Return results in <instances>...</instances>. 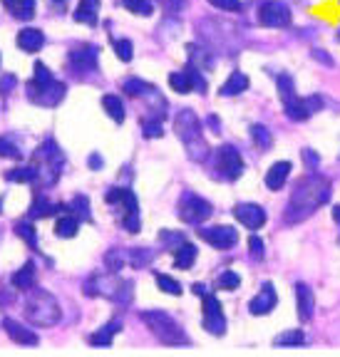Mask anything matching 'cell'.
I'll list each match as a JSON object with an SVG mask.
<instances>
[{
  "label": "cell",
  "mask_w": 340,
  "mask_h": 357,
  "mask_svg": "<svg viewBox=\"0 0 340 357\" xmlns=\"http://www.w3.org/2000/svg\"><path fill=\"white\" fill-rule=\"evenodd\" d=\"M330 201V181L320 174H311L306 181L296 186V191L290 194L288 206L283 211L286 226H296V223L311 218L320 206H325Z\"/></svg>",
  "instance_id": "6da1fadb"
},
{
  "label": "cell",
  "mask_w": 340,
  "mask_h": 357,
  "mask_svg": "<svg viewBox=\"0 0 340 357\" xmlns=\"http://www.w3.org/2000/svg\"><path fill=\"white\" fill-rule=\"evenodd\" d=\"M174 132H177L179 142L184 144V151L191 162H196V164L207 162L209 142H207V137H204V124L196 117L194 109L177 112V117H174Z\"/></svg>",
  "instance_id": "7a4b0ae2"
},
{
  "label": "cell",
  "mask_w": 340,
  "mask_h": 357,
  "mask_svg": "<svg viewBox=\"0 0 340 357\" xmlns=\"http://www.w3.org/2000/svg\"><path fill=\"white\" fill-rule=\"evenodd\" d=\"M25 95L33 105L38 107H57L67 95V84L60 82L57 77H52V73L43 62H35L33 65V77L25 84Z\"/></svg>",
  "instance_id": "3957f363"
},
{
  "label": "cell",
  "mask_w": 340,
  "mask_h": 357,
  "mask_svg": "<svg viewBox=\"0 0 340 357\" xmlns=\"http://www.w3.org/2000/svg\"><path fill=\"white\" fill-rule=\"evenodd\" d=\"M140 318H142V323L147 325V330H149V333L154 335L162 345H169V347L191 345L186 330L182 328V325H179L177 320L169 315V312H164V310H145Z\"/></svg>",
  "instance_id": "277c9868"
},
{
  "label": "cell",
  "mask_w": 340,
  "mask_h": 357,
  "mask_svg": "<svg viewBox=\"0 0 340 357\" xmlns=\"http://www.w3.org/2000/svg\"><path fill=\"white\" fill-rule=\"evenodd\" d=\"M25 318L33 325H40V328H52L62 318L60 303L55 301L52 293L43 288L30 290V296L25 298Z\"/></svg>",
  "instance_id": "5b68a950"
},
{
  "label": "cell",
  "mask_w": 340,
  "mask_h": 357,
  "mask_svg": "<svg viewBox=\"0 0 340 357\" xmlns=\"http://www.w3.org/2000/svg\"><path fill=\"white\" fill-rule=\"evenodd\" d=\"M33 167L38 172V181L45 186H55L60 178L62 169H65V154L57 146L55 139H45L43 144L35 149L33 154Z\"/></svg>",
  "instance_id": "8992f818"
},
{
  "label": "cell",
  "mask_w": 340,
  "mask_h": 357,
  "mask_svg": "<svg viewBox=\"0 0 340 357\" xmlns=\"http://www.w3.org/2000/svg\"><path fill=\"white\" fill-rule=\"evenodd\" d=\"M107 206L119 211V223L127 234H140L142 231V213H140V201L129 189L122 186H112L105 194Z\"/></svg>",
  "instance_id": "52a82bcc"
},
{
  "label": "cell",
  "mask_w": 340,
  "mask_h": 357,
  "mask_svg": "<svg viewBox=\"0 0 340 357\" xmlns=\"http://www.w3.org/2000/svg\"><path fill=\"white\" fill-rule=\"evenodd\" d=\"M84 296L89 298H97V296H105L114 303H122L127 305L132 301V283L129 280H119L117 273H110V275H89L84 280Z\"/></svg>",
  "instance_id": "ba28073f"
},
{
  "label": "cell",
  "mask_w": 340,
  "mask_h": 357,
  "mask_svg": "<svg viewBox=\"0 0 340 357\" xmlns=\"http://www.w3.org/2000/svg\"><path fill=\"white\" fill-rule=\"evenodd\" d=\"M212 172L216 178L221 181H236L241 178V174L246 172V164H244V156L241 151L236 149L234 144H221L216 151H214V159H212Z\"/></svg>",
  "instance_id": "9c48e42d"
},
{
  "label": "cell",
  "mask_w": 340,
  "mask_h": 357,
  "mask_svg": "<svg viewBox=\"0 0 340 357\" xmlns=\"http://www.w3.org/2000/svg\"><path fill=\"white\" fill-rule=\"evenodd\" d=\"M97 62H100V45L80 43L67 52V73L73 77H84V75L95 73Z\"/></svg>",
  "instance_id": "30bf717a"
},
{
  "label": "cell",
  "mask_w": 340,
  "mask_h": 357,
  "mask_svg": "<svg viewBox=\"0 0 340 357\" xmlns=\"http://www.w3.org/2000/svg\"><path fill=\"white\" fill-rule=\"evenodd\" d=\"M177 213H179V218L184 223H189V226H201L204 221L212 218L214 206L204 196L194 194V191H184V194L179 196Z\"/></svg>",
  "instance_id": "8fae6325"
},
{
  "label": "cell",
  "mask_w": 340,
  "mask_h": 357,
  "mask_svg": "<svg viewBox=\"0 0 340 357\" xmlns=\"http://www.w3.org/2000/svg\"><path fill=\"white\" fill-rule=\"evenodd\" d=\"M201 325L207 330L209 335L214 337H221L226 335V315H223V307H221V301L212 293L207 296H201Z\"/></svg>",
  "instance_id": "7c38bea8"
},
{
  "label": "cell",
  "mask_w": 340,
  "mask_h": 357,
  "mask_svg": "<svg viewBox=\"0 0 340 357\" xmlns=\"http://www.w3.org/2000/svg\"><path fill=\"white\" fill-rule=\"evenodd\" d=\"M256 17L263 28H271V30L290 28V22H293L290 8L286 6L283 0H263L256 10Z\"/></svg>",
  "instance_id": "4fadbf2b"
},
{
  "label": "cell",
  "mask_w": 340,
  "mask_h": 357,
  "mask_svg": "<svg viewBox=\"0 0 340 357\" xmlns=\"http://www.w3.org/2000/svg\"><path fill=\"white\" fill-rule=\"evenodd\" d=\"M325 107L323 97L318 95H311V97H290L288 102H283V112L286 117L290 119V122H308V119L316 114V112H320Z\"/></svg>",
  "instance_id": "5bb4252c"
},
{
  "label": "cell",
  "mask_w": 340,
  "mask_h": 357,
  "mask_svg": "<svg viewBox=\"0 0 340 357\" xmlns=\"http://www.w3.org/2000/svg\"><path fill=\"white\" fill-rule=\"evenodd\" d=\"M199 238L207 241L216 251H231L239 243V231L234 226H207V229H199Z\"/></svg>",
  "instance_id": "9a60e30c"
},
{
  "label": "cell",
  "mask_w": 340,
  "mask_h": 357,
  "mask_svg": "<svg viewBox=\"0 0 340 357\" xmlns=\"http://www.w3.org/2000/svg\"><path fill=\"white\" fill-rule=\"evenodd\" d=\"M234 218L241 223V226H246L249 231H258L266 226L268 213H266V208L258 206V204L244 201V204H236L234 206Z\"/></svg>",
  "instance_id": "2e32d148"
},
{
  "label": "cell",
  "mask_w": 340,
  "mask_h": 357,
  "mask_svg": "<svg viewBox=\"0 0 340 357\" xmlns=\"http://www.w3.org/2000/svg\"><path fill=\"white\" fill-rule=\"evenodd\" d=\"M276 305H279V293H276L274 283H263L261 288H258L256 296L249 301V312L251 315H256V318H263V315H268V312H274Z\"/></svg>",
  "instance_id": "e0dca14e"
},
{
  "label": "cell",
  "mask_w": 340,
  "mask_h": 357,
  "mask_svg": "<svg viewBox=\"0 0 340 357\" xmlns=\"http://www.w3.org/2000/svg\"><path fill=\"white\" fill-rule=\"evenodd\" d=\"M3 330H6L8 337H10L13 342H17V345L35 347V345H38V342H40L38 333H35V330H30L28 325H22L20 320L3 318Z\"/></svg>",
  "instance_id": "ac0fdd59"
},
{
  "label": "cell",
  "mask_w": 340,
  "mask_h": 357,
  "mask_svg": "<svg viewBox=\"0 0 340 357\" xmlns=\"http://www.w3.org/2000/svg\"><path fill=\"white\" fill-rule=\"evenodd\" d=\"M293 293H296V310L301 323H311L313 315H316V296H313L311 285L296 283L293 285Z\"/></svg>",
  "instance_id": "d6986e66"
},
{
  "label": "cell",
  "mask_w": 340,
  "mask_h": 357,
  "mask_svg": "<svg viewBox=\"0 0 340 357\" xmlns=\"http://www.w3.org/2000/svg\"><path fill=\"white\" fill-rule=\"evenodd\" d=\"M290 172H293V164L288 162V159H281V162H276L274 167L266 172V189L268 191H281L286 186V181H288Z\"/></svg>",
  "instance_id": "ffe728a7"
},
{
  "label": "cell",
  "mask_w": 340,
  "mask_h": 357,
  "mask_svg": "<svg viewBox=\"0 0 340 357\" xmlns=\"http://www.w3.org/2000/svg\"><path fill=\"white\" fill-rule=\"evenodd\" d=\"M15 43L22 52L35 55V52H40L45 47V35H43V30H38V28H22L20 33H17Z\"/></svg>",
  "instance_id": "44dd1931"
},
{
  "label": "cell",
  "mask_w": 340,
  "mask_h": 357,
  "mask_svg": "<svg viewBox=\"0 0 340 357\" xmlns=\"http://www.w3.org/2000/svg\"><path fill=\"white\" fill-rule=\"evenodd\" d=\"M119 333H122V320H119V318H112L110 323L105 325V328H100L97 333L89 335L87 342L92 347H110L112 340H114V337H117Z\"/></svg>",
  "instance_id": "7402d4cb"
},
{
  "label": "cell",
  "mask_w": 340,
  "mask_h": 357,
  "mask_svg": "<svg viewBox=\"0 0 340 357\" xmlns=\"http://www.w3.org/2000/svg\"><path fill=\"white\" fill-rule=\"evenodd\" d=\"M249 84H251L249 75L241 73V70H236V73H231L229 77H226V82L219 87V95L221 97H239L249 89Z\"/></svg>",
  "instance_id": "603a6c76"
},
{
  "label": "cell",
  "mask_w": 340,
  "mask_h": 357,
  "mask_svg": "<svg viewBox=\"0 0 340 357\" xmlns=\"http://www.w3.org/2000/svg\"><path fill=\"white\" fill-rule=\"evenodd\" d=\"M62 211H67V206H55V204H52V201H47L45 196H35L33 204H30V208H28V218L40 221V218H50V216L62 213Z\"/></svg>",
  "instance_id": "cb8c5ba5"
},
{
  "label": "cell",
  "mask_w": 340,
  "mask_h": 357,
  "mask_svg": "<svg viewBox=\"0 0 340 357\" xmlns=\"http://www.w3.org/2000/svg\"><path fill=\"white\" fill-rule=\"evenodd\" d=\"M102 0H80V6L75 8L73 20L80 25H97V10H100Z\"/></svg>",
  "instance_id": "d4e9b609"
},
{
  "label": "cell",
  "mask_w": 340,
  "mask_h": 357,
  "mask_svg": "<svg viewBox=\"0 0 340 357\" xmlns=\"http://www.w3.org/2000/svg\"><path fill=\"white\" fill-rule=\"evenodd\" d=\"M80 231V218L75 216V213L70 211H62L60 216H57L55 221V236H60V238H75Z\"/></svg>",
  "instance_id": "484cf974"
},
{
  "label": "cell",
  "mask_w": 340,
  "mask_h": 357,
  "mask_svg": "<svg viewBox=\"0 0 340 357\" xmlns=\"http://www.w3.org/2000/svg\"><path fill=\"white\" fill-rule=\"evenodd\" d=\"M100 102H102V109L110 114L112 122H114V124L124 122V117H127V107H124L122 97H119V95H105Z\"/></svg>",
  "instance_id": "4316f807"
},
{
  "label": "cell",
  "mask_w": 340,
  "mask_h": 357,
  "mask_svg": "<svg viewBox=\"0 0 340 357\" xmlns=\"http://www.w3.org/2000/svg\"><path fill=\"white\" fill-rule=\"evenodd\" d=\"M196 256H199L196 245L189 243V241H184V243L174 251V268H179V271H189V268L196 263Z\"/></svg>",
  "instance_id": "83f0119b"
},
{
  "label": "cell",
  "mask_w": 340,
  "mask_h": 357,
  "mask_svg": "<svg viewBox=\"0 0 340 357\" xmlns=\"http://www.w3.org/2000/svg\"><path fill=\"white\" fill-rule=\"evenodd\" d=\"M0 3L15 20H30L35 15V0H0Z\"/></svg>",
  "instance_id": "f1b7e54d"
},
{
  "label": "cell",
  "mask_w": 340,
  "mask_h": 357,
  "mask_svg": "<svg viewBox=\"0 0 340 357\" xmlns=\"http://www.w3.org/2000/svg\"><path fill=\"white\" fill-rule=\"evenodd\" d=\"M35 280H38V273H35V263L28 261L20 271H15L13 275V285L20 290H33L35 288Z\"/></svg>",
  "instance_id": "f546056e"
},
{
  "label": "cell",
  "mask_w": 340,
  "mask_h": 357,
  "mask_svg": "<svg viewBox=\"0 0 340 357\" xmlns=\"http://www.w3.org/2000/svg\"><path fill=\"white\" fill-rule=\"evenodd\" d=\"M249 134H251V142L258 151H268L274 146V134H271V129H268L266 124H253V127L249 129Z\"/></svg>",
  "instance_id": "4dcf8cb0"
},
{
  "label": "cell",
  "mask_w": 340,
  "mask_h": 357,
  "mask_svg": "<svg viewBox=\"0 0 340 357\" xmlns=\"http://www.w3.org/2000/svg\"><path fill=\"white\" fill-rule=\"evenodd\" d=\"M13 231H15L17 238L25 241V245H28V248L38 251V231H35V226H33V218L17 221V223H15V229H13Z\"/></svg>",
  "instance_id": "1f68e13d"
},
{
  "label": "cell",
  "mask_w": 340,
  "mask_h": 357,
  "mask_svg": "<svg viewBox=\"0 0 340 357\" xmlns=\"http://www.w3.org/2000/svg\"><path fill=\"white\" fill-rule=\"evenodd\" d=\"M6 181H13V184H33V181H38V172H35V167L30 164V167H15V169H8L6 172Z\"/></svg>",
  "instance_id": "d6a6232c"
},
{
  "label": "cell",
  "mask_w": 340,
  "mask_h": 357,
  "mask_svg": "<svg viewBox=\"0 0 340 357\" xmlns=\"http://www.w3.org/2000/svg\"><path fill=\"white\" fill-rule=\"evenodd\" d=\"M276 347H301L306 345V333L303 330H286L274 340Z\"/></svg>",
  "instance_id": "836d02e7"
},
{
  "label": "cell",
  "mask_w": 340,
  "mask_h": 357,
  "mask_svg": "<svg viewBox=\"0 0 340 357\" xmlns=\"http://www.w3.org/2000/svg\"><path fill=\"white\" fill-rule=\"evenodd\" d=\"M151 89V84L147 82V79H142V77H127V79H122V92L127 97H142V95H147Z\"/></svg>",
  "instance_id": "e575fe53"
},
{
  "label": "cell",
  "mask_w": 340,
  "mask_h": 357,
  "mask_svg": "<svg viewBox=\"0 0 340 357\" xmlns=\"http://www.w3.org/2000/svg\"><path fill=\"white\" fill-rule=\"evenodd\" d=\"M127 261L132 268H147L154 261V251H151V248H129Z\"/></svg>",
  "instance_id": "d590c367"
},
{
  "label": "cell",
  "mask_w": 340,
  "mask_h": 357,
  "mask_svg": "<svg viewBox=\"0 0 340 357\" xmlns=\"http://www.w3.org/2000/svg\"><path fill=\"white\" fill-rule=\"evenodd\" d=\"M67 211L75 213L80 221H89V218H92V208H89L87 196H75V199L67 204Z\"/></svg>",
  "instance_id": "8d00e7d4"
},
{
  "label": "cell",
  "mask_w": 340,
  "mask_h": 357,
  "mask_svg": "<svg viewBox=\"0 0 340 357\" xmlns=\"http://www.w3.org/2000/svg\"><path fill=\"white\" fill-rule=\"evenodd\" d=\"M127 263V251H119V248H112L105 253V268L107 273H119Z\"/></svg>",
  "instance_id": "74e56055"
},
{
  "label": "cell",
  "mask_w": 340,
  "mask_h": 357,
  "mask_svg": "<svg viewBox=\"0 0 340 357\" xmlns=\"http://www.w3.org/2000/svg\"><path fill=\"white\" fill-rule=\"evenodd\" d=\"M122 8L140 17H149L154 13V0H122Z\"/></svg>",
  "instance_id": "f35d334b"
},
{
  "label": "cell",
  "mask_w": 340,
  "mask_h": 357,
  "mask_svg": "<svg viewBox=\"0 0 340 357\" xmlns=\"http://www.w3.org/2000/svg\"><path fill=\"white\" fill-rule=\"evenodd\" d=\"M164 119L159 117H145L142 119V134H145L147 139H159V137H164Z\"/></svg>",
  "instance_id": "ab89813d"
},
{
  "label": "cell",
  "mask_w": 340,
  "mask_h": 357,
  "mask_svg": "<svg viewBox=\"0 0 340 357\" xmlns=\"http://www.w3.org/2000/svg\"><path fill=\"white\" fill-rule=\"evenodd\" d=\"M276 89H279L281 102H288L290 97H296V84H293V77L288 73H281L276 77Z\"/></svg>",
  "instance_id": "60d3db41"
},
{
  "label": "cell",
  "mask_w": 340,
  "mask_h": 357,
  "mask_svg": "<svg viewBox=\"0 0 340 357\" xmlns=\"http://www.w3.org/2000/svg\"><path fill=\"white\" fill-rule=\"evenodd\" d=\"M154 280H156V288L162 290V293H169V296H182V293H184L182 283L174 280L172 275H167V273H156Z\"/></svg>",
  "instance_id": "b9f144b4"
},
{
  "label": "cell",
  "mask_w": 340,
  "mask_h": 357,
  "mask_svg": "<svg viewBox=\"0 0 340 357\" xmlns=\"http://www.w3.org/2000/svg\"><path fill=\"white\" fill-rule=\"evenodd\" d=\"M169 87H172L177 95H189L191 89H194V87H191L189 75H186L184 70H182V73H172V75H169Z\"/></svg>",
  "instance_id": "7bdbcfd3"
},
{
  "label": "cell",
  "mask_w": 340,
  "mask_h": 357,
  "mask_svg": "<svg viewBox=\"0 0 340 357\" xmlns=\"http://www.w3.org/2000/svg\"><path fill=\"white\" fill-rule=\"evenodd\" d=\"M184 73L189 75V79H191V87L196 89V92H201V95H204V92H207V77H204V75H201V67H196V65H186L184 67Z\"/></svg>",
  "instance_id": "ee69618b"
},
{
  "label": "cell",
  "mask_w": 340,
  "mask_h": 357,
  "mask_svg": "<svg viewBox=\"0 0 340 357\" xmlns=\"http://www.w3.org/2000/svg\"><path fill=\"white\" fill-rule=\"evenodd\" d=\"M112 50H114V55H117L122 62H132L134 47H132V43H129L127 38H117V40H114V43H112Z\"/></svg>",
  "instance_id": "f6af8a7d"
},
{
  "label": "cell",
  "mask_w": 340,
  "mask_h": 357,
  "mask_svg": "<svg viewBox=\"0 0 340 357\" xmlns=\"http://www.w3.org/2000/svg\"><path fill=\"white\" fill-rule=\"evenodd\" d=\"M159 241H162L164 248H169V251L174 253L179 248V245H182L186 241V236L179 234V231H162V234H159Z\"/></svg>",
  "instance_id": "bcb514c9"
},
{
  "label": "cell",
  "mask_w": 340,
  "mask_h": 357,
  "mask_svg": "<svg viewBox=\"0 0 340 357\" xmlns=\"http://www.w3.org/2000/svg\"><path fill=\"white\" fill-rule=\"evenodd\" d=\"M216 285L221 290H236L241 285V275L236 271H223V273H219Z\"/></svg>",
  "instance_id": "7dc6e473"
},
{
  "label": "cell",
  "mask_w": 340,
  "mask_h": 357,
  "mask_svg": "<svg viewBox=\"0 0 340 357\" xmlns=\"http://www.w3.org/2000/svg\"><path fill=\"white\" fill-rule=\"evenodd\" d=\"M0 156H3V159H22V151L15 146V142L0 137Z\"/></svg>",
  "instance_id": "c3c4849f"
},
{
  "label": "cell",
  "mask_w": 340,
  "mask_h": 357,
  "mask_svg": "<svg viewBox=\"0 0 340 357\" xmlns=\"http://www.w3.org/2000/svg\"><path fill=\"white\" fill-rule=\"evenodd\" d=\"M249 253H251L253 258H258V261L266 256V243H263L261 236H256V234L249 236Z\"/></svg>",
  "instance_id": "681fc988"
},
{
  "label": "cell",
  "mask_w": 340,
  "mask_h": 357,
  "mask_svg": "<svg viewBox=\"0 0 340 357\" xmlns=\"http://www.w3.org/2000/svg\"><path fill=\"white\" fill-rule=\"evenodd\" d=\"M209 3L221 13H239L241 10V0H209Z\"/></svg>",
  "instance_id": "f907efd6"
},
{
  "label": "cell",
  "mask_w": 340,
  "mask_h": 357,
  "mask_svg": "<svg viewBox=\"0 0 340 357\" xmlns=\"http://www.w3.org/2000/svg\"><path fill=\"white\" fill-rule=\"evenodd\" d=\"M301 159L306 162V167L311 169V172H316V169L320 167V154L313 149H301Z\"/></svg>",
  "instance_id": "816d5d0a"
},
{
  "label": "cell",
  "mask_w": 340,
  "mask_h": 357,
  "mask_svg": "<svg viewBox=\"0 0 340 357\" xmlns=\"http://www.w3.org/2000/svg\"><path fill=\"white\" fill-rule=\"evenodd\" d=\"M159 6H162L167 13H172V15H177V13H182L186 8V0H159Z\"/></svg>",
  "instance_id": "f5cc1de1"
},
{
  "label": "cell",
  "mask_w": 340,
  "mask_h": 357,
  "mask_svg": "<svg viewBox=\"0 0 340 357\" xmlns=\"http://www.w3.org/2000/svg\"><path fill=\"white\" fill-rule=\"evenodd\" d=\"M311 57H313V60H318L323 67H333V65H335L333 55H330V52H325V50H320V47H313V50H311Z\"/></svg>",
  "instance_id": "db71d44e"
},
{
  "label": "cell",
  "mask_w": 340,
  "mask_h": 357,
  "mask_svg": "<svg viewBox=\"0 0 340 357\" xmlns=\"http://www.w3.org/2000/svg\"><path fill=\"white\" fill-rule=\"evenodd\" d=\"M15 84H17L15 75H3V77H0V95H8Z\"/></svg>",
  "instance_id": "11a10c76"
},
{
  "label": "cell",
  "mask_w": 340,
  "mask_h": 357,
  "mask_svg": "<svg viewBox=\"0 0 340 357\" xmlns=\"http://www.w3.org/2000/svg\"><path fill=\"white\" fill-rule=\"evenodd\" d=\"M87 167L92 169V172H100V169L105 167V156L97 154V151H92V154H89V159H87Z\"/></svg>",
  "instance_id": "9f6ffc18"
},
{
  "label": "cell",
  "mask_w": 340,
  "mask_h": 357,
  "mask_svg": "<svg viewBox=\"0 0 340 357\" xmlns=\"http://www.w3.org/2000/svg\"><path fill=\"white\" fill-rule=\"evenodd\" d=\"M207 122H209V127H212V132H214V134H221V124H219V117H216V114H212V117H209Z\"/></svg>",
  "instance_id": "6f0895ef"
},
{
  "label": "cell",
  "mask_w": 340,
  "mask_h": 357,
  "mask_svg": "<svg viewBox=\"0 0 340 357\" xmlns=\"http://www.w3.org/2000/svg\"><path fill=\"white\" fill-rule=\"evenodd\" d=\"M191 290H194V293H196V296H207V293H209V290H207V285H201V283H194V288H191Z\"/></svg>",
  "instance_id": "680465c9"
},
{
  "label": "cell",
  "mask_w": 340,
  "mask_h": 357,
  "mask_svg": "<svg viewBox=\"0 0 340 357\" xmlns=\"http://www.w3.org/2000/svg\"><path fill=\"white\" fill-rule=\"evenodd\" d=\"M333 218H335V223H338V231H340V204L333 206Z\"/></svg>",
  "instance_id": "91938a15"
},
{
  "label": "cell",
  "mask_w": 340,
  "mask_h": 357,
  "mask_svg": "<svg viewBox=\"0 0 340 357\" xmlns=\"http://www.w3.org/2000/svg\"><path fill=\"white\" fill-rule=\"evenodd\" d=\"M52 3H65V0H52Z\"/></svg>",
  "instance_id": "94428289"
},
{
  "label": "cell",
  "mask_w": 340,
  "mask_h": 357,
  "mask_svg": "<svg viewBox=\"0 0 340 357\" xmlns=\"http://www.w3.org/2000/svg\"><path fill=\"white\" fill-rule=\"evenodd\" d=\"M338 40H340V28H338Z\"/></svg>",
  "instance_id": "6125c7cd"
}]
</instances>
